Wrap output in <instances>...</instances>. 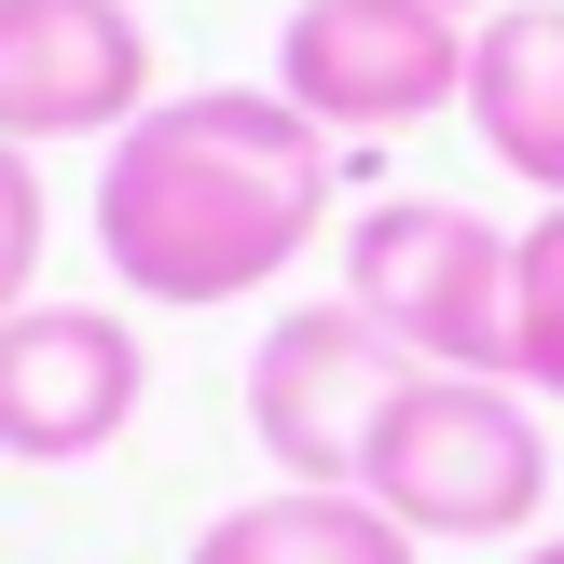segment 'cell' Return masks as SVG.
<instances>
[{"label": "cell", "mask_w": 564, "mask_h": 564, "mask_svg": "<svg viewBox=\"0 0 564 564\" xmlns=\"http://www.w3.org/2000/svg\"><path fill=\"white\" fill-rule=\"evenodd\" d=\"M345 152L275 83H180L97 152V262L124 303H248L330 235Z\"/></svg>", "instance_id": "obj_1"}, {"label": "cell", "mask_w": 564, "mask_h": 564, "mask_svg": "<svg viewBox=\"0 0 564 564\" xmlns=\"http://www.w3.org/2000/svg\"><path fill=\"white\" fill-rule=\"evenodd\" d=\"M358 496L400 538H523L551 510V413L510 372H413L358 455Z\"/></svg>", "instance_id": "obj_2"}, {"label": "cell", "mask_w": 564, "mask_h": 564, "mask_svg": "<svg viewBox=\"0 0 564 564\" xmlns=\"http://www.w3.org/2000/svg\"><path fill=\"white\" fill-rule=\"evenodd\" d=\"M345 303L413 372H510V235L455 193H386L345 220Z\"/></svg>", "instance_id": "obj_3"}, {"label": "cell", "mask_w": 564, "mask_h": 564, "mask_svg": "<svg viewBox=\"0 0 564 564\" xmlns=\"http://www.w3.org/2000/svg\"><path fill=\"white\" fill-rule=\"evenodd\" d=\"M275 97L345 152V138H400L468 97V28L441 0H290L275 28Z\"/></svg>", "instance_id": "obj_4"}, {"label": "cell", "mask_w": 564, "mask_h": 564, "mask_svg": "<svg viewBox=\"0 0 564 564\" xmlns=\"http://www.w3.org/2000/svg\"><path fill=\"white\" fill-rule=\"evenodd\" d=\"M400 386H413V358L358 303H290L248 345V441L275 455V482H358V455H372Z\"/></svg>", "instance_id": "obj_5"}, {"label": "cell", "mask_w": 564, "mask_h": 564, "mask_svg": "<svg viewBox=\"0 0 564 564\" xmlns=\"http://www.w3.org/2000/svg\"><path fill=\"white\" fill-rule=\"evenodd\" d=\"M152 400V345L124 303H14L0 317V455L14 468H97Z\"/></svg>", "instance_id": "obj_6"}, {"label": "cell", "mask_w": 564, "mask_h": 564, "mask_svg": "<svg viewBox=\"0 0 564 564\" xmlns=\"http://www.w3.org/2000/svg\"><path fill=\"white\" fill-rule=\"evenodd\" d=\"M152 97L165 69H152L138 0H0V138L14 152H55V138L110 152Z\"/></svg>", "instance_id": "obj_7"}, {"label": "cell", "mask_w": 564, "mask_h": 564, "mask_svg": "<svg viewBox=\"0 0 564 564\" xmlns=\"http://www.w3.org/2000/svg\"><path fill=\"white\" fill-rule=\"evenodd\" d=\"M468 124H482V152L510 165L523 193H551L564 207V0H496L482 28H468Z\"/></svg>", "instance_id": "obj_8"}, {"label": "cell", "mask_w": 564, "mask_h": 564, "mask_svg": "<svg viewBox=\"0 0 564 564\" xmlns=\"http://www.w3.org/2000/svg\"><path fill=\"white\" fill-rule=\"evenodd\" d=\"M413 551L427 538H400L358 482H275L193 538V564H413Z\"/></svg>", "instance_id": "obj_9"}, {"label": "cell", "mask_w": 564, "mask_h": 564, "mask_svg": "<svg viewBox=\"0 0 564 564\" xmlns=\"http://www.w3.org/2000/svg\"><path fill=\"white\" fill-rule=\"evenodd\" d=\"M510 386L564 413V207L510 235Z\"/></svg>", "instance_id": "obj_10"}, {"label": "cell", "mask_w": 564, "mask_h": 564, "mask_svg": "<svg viewBox=\"0 0 564 564\" xmlns=\"http://www.w3.org/2000/svg\"><path fill=\"white\" fill-rule=\"evenodd\" d=\"M42 248H55V193H42V152L0 138V317L42 303Z\"/></svg>", "instance_id": "obj_11"}, {"label": "cell", "mask_w": 564, "mask_h": 564, "mask_svg": "<svg viewBox=\"0 0 564 564\" xmlns=\"http://www.w3.org/2000/svg\"><path fill=\"white\" fill-rule=\"evenodd\" d=\"M441 14H455V28H482V14H496V0H441Z\"/></svg>", "instance_id": "obj_12"}, {"label": "cell", "mask_w": 564, "mask_h": 564, "mask_svg": "<svg viewBox=\"0 0 564 564\" xmlns=\"http://www.w3.org/2000/svg\"><path fill=\"white\" fill-rule=\"evenodd\" d=\"M523 564H564V538H538V551H523Z\"/></svg>", "instance_id": "obj_13"}]
</instances>
